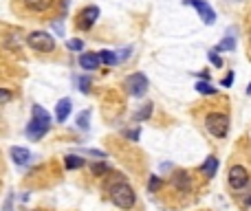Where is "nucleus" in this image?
Segmentation results:
<instances>
[{
	"label": "nucleus",
	"mask_w": 251,
	"mask_h": 211,
	"mask_svg": "<svg viewBox=\"0 0 251 211\" xmlns=\"http://www.w3.org/2000/svg\"><path fill=\"white\" fill-rule=\"evenodd\" d=\"M123 86H126L128 95L143 97L145 92H148V88H150V82H148V77H145L143 73H132V75H128V77H126Z\"/></svg>",
	"instance_id": "4"
},
{
	"label": "nucleus",
	"mask_w": 251,
	"mask_h": 211,
	"mask_svg": "<svg viewBox=\"0 0 251 211\" xmlns=\"http://www.w3.org/2000/svg\"><path fill=\"white\" fill-rule=\"evenodd\" d=\"M9 99H11V95H9V92L7 90H2V92H0V104H9Z\"/></svg>",
	"instance_id": "30"
},
{
	"label": "nucleus",
	"mask_w": 251,
	"mask_h": 211,
	"mask_svg": "<svg viewBox=\"0 0 251 211\" xmlns=\"http://www.w3.org/2000/svg\"><path fill=\"white\" fill-rule=\"evenodd\" d=\"M97 18H99V7L91 4V7H84L82 11L77 13V20H75V24H77L79 31H88V29H92V24L97 22Z\"/></svg>",
	"instance_id": "5"
},
{
	"label": "nucleus",
	"mask_w": 251,
	"mask_h": 211,
	"mask_svg": "<svg viewBox=\"0 0 251 211\" xmlns=\"http://www.w3.org/2000/svg\"><path fill=\"white\" fill-rule=\"evenodd\" d=\"M110 200H113L114 207L128 211V209H132V207H135L137 196H135V191H132V187L128 183H117V185H113V187H110Z\"/></svg>",
	"instance_id": "1"
},
{
	"label": "nucleus",
	"mask_w": 251,
	"mask_h": 211,
	"mask_svg": "<svg viewBox=\"0 0 251 211\" xmlns=\"http://www.w3.org/2000/svg\"><path fill=\"white\" fill-rule=\"evenodd\" d=\"M26 44L38 53L55 51V38L51 33H46V31H33V33H29L26 35Z\"/></svg>",
	"instance_id": "2"
},
{
	"label": "nucleus",
	"mask_w": 251,
	"mask_h": 211,
	"mask_svg": "<svg viewBox=\"0 0 251 211\" xmlns=\"http://www.w3.org/2000/svg\"><path fill=\"white\" fill-rule=\"evenodd\" d=\"M249 42H251V29H249Z\"/></svg>",
	"instance_id": "35"
},
{
	"label": "nucleus",
	"mask_w": 251,
	"mask_h": 211,
	"mask_svg": "<svg viewBox=\"0 0 251 211\" xmlns=\"http://www.w3.org/2000/svg\"><path fill=\"white\" fill-rule=\"evenodd\" d=\"M220 84H223V88H229V86H231V84H233V73H229Z\"/></svg>",
	"instance_id": "29"
},
{
	"label": "nucleus",
	"mask_w": 251,
	"mask_h": 211,
	"mask_svg": "<svg viewBox=\"0 0 251 211\" xmlns=\"http://www.w3.org/2000/svg\"><path fill=\"white\" fill-rule=\"evenodd\" d=\"M31 114H33V117H35V119H42V121L51 123V114H48V112H46V110H44V108H42V106H38V104H35V106H33V108H31Z\"/></svg>",
	"instance_id": "19"
},
{
	"label": "nucleus",
	"mask_w": 251,
	"mask_h": 211,
	"mask_svg": "<svg viewBox=\"0 0 251 211\" xmlns=\"http://www.w3.org/2000/svg\"><path fill=\"white\" fill-rule=\"evenodd\" d=\"M152 106H154V104H150V101H148V104H145L143 108H139V110H137V112L132 114V119H135V123H139V121H145V119H150V114H152Z\"/></svg>",
	"instance_id": "16"
},
{
	"label": "nucleus",
	"mask_w": 251,
	"mask_h": 211,
	"mask_svg": "<svg viewBox=\"0 0 251 211\" xmlns=\"http://www.w3.org/2000/svg\"><path fill=\"white\" fill-rule=\"evenodd\" d=\"M64 165H66V169H79V167H84V158L77 156V154H68L64 158Z\"/></svg>",
	"instance_id": "18"
},
{
	"label": "nucleus",
	"mask_w": 251,
	"mask_h": 211,
	"mask_svg": "<svg viewBox=\"0 0 251 211\" xmlns=\"http://www.w3.org/2000/svg\"><path fill=\"white\" fill-rule=\"evenodd\" d=\"M88 121H91V110H82L77 114V127L79 130H88Z\"/></svg>",
	"instance_id": "21"
},
{
	"label": "nucleus",
	"mask_w": 251,
	"mask_h": 211,
	"mask_svg": "<svg viewBox=\"0 0 251 211\" xmlns=\"http://www.w3.org/2000/svg\"><path fill=\"white\" fill-rule=\"evenodd\" d=\"M48 127H51V123H46V121H42V119H35V117H33L29 123H26L24 134L29 136L31 141H38V139H42V136L46 134Z\"/></svg>",
	"instance_id": "8"
},
{
	"label": "nucleus",
	"mask_w": 251,
	"mask_h": 211,
	"mask_svg": "<svg viewBox=\"0 0 251 211\" xmlns=\"http://www.w3.org/2000/svg\"><path fill=\"white\" fill-rule=\"evenodd\" d=\"M9 154H11V161L16 163L18 167H24L31 163V158H33V154L29 152L26 148H18V145H13L11 149H9Z\"/></svg>",
	"instance_id": "9"
},
{
	"label": "nucleus",
	"mask_w": 251,
	"mask_h": 211,
	"mask_svg": "<svg viewBox=\"0 0 251 211\" xmlns=\"http://www.w3.org/2000/svg\"><path fill=\"white\" fill-rule=\"evenodd\" d=\"M123 134H126L130 141H139V130H128V132H123Z\"/></svg>",
	"instance_id": "28"
},
{
	"label": "nucleus",
	"mask_w": 251,
	"mask_h": 211,
	"mask_svg": "<svg viewBox=\"0 0 251 211\" xmlns=\"http://www.w3.org/2000/svg\"><path fill=\"white\" fill-rule=\"evenodd\" d=\"M247 92H249V95H251V82H249V86H247Z\"/></svg>",
	"instance_id": "33"
},
{
	"label": "nucleus",
	"mask_w": 251,
	"mask_h": 211,
	"mask_svg": "<svg viewBox=\"0 0 251 211\" xmlns=\"http://www.w3.org/2000/svg\"><path fill=\"white\" fill-rule=\"evenodd\" d=\"M198 77L205 79V82H209V73H205V70H203V73H198Z\"/></svg>",
	"instance_id": "32"
},
{
	"label": "nucleus",
	"mask_w": 251,
	"mask_h": 211,
	"mask_svg": "<svg viewBox=\"0 0 251 211\" xmlns=\"http://www.w3.org/2000/svg\"><path fill=\"white\" fill-rule=\"evenodd\" d=\"M247 205H249V207H251V198H249V200H247Z\"/></svg>",
	"instance_id": "34"
},
{
	"label": "nucleus",
	"mask_w": 251,
	"mask_h": 211,
	"mask_svg": "<svg viewBox=\"0 0 251 211\" xmlns=\"http://www.w3.org/2000/svg\"><path fill=\"white\" fill-rule=\"evenodd\" d=\"M91 171L95 176H106L110 171V167H108V163H95V165H91Z\"/></svg>",
	"instance_id": "22"
},
{
	"label": "nucleus",
	"mask_w": 251,
	"mask_h": 211,
	"mask_svg": "<svg viewBox=\"0 0 251 211\" xmlns=\"http://www.w3.org/2000/svg\"><path fill=\"white\" fill-rule=\"evenodd\" d=\"M77 86H79V90L86 95V92L91 90V79H88L86 75H84V77H77Z\"/></svg>",
	"instance_id": "24"
},
{
	"label": "nucleus",
	"mask_w": 251,
	"mask_h": 211,
	"mask_svg": "<svg viewBox=\"0 0 251 211\" xmlns=\"http://www.w3.org/2000/svg\"><path fill=\"white\" fill-rule=\"evenodd\" d=\"M130 53H132L130 46H128V48H121V51L117 53V55H119V62H128V60H130Z\"/></svg>",
	"instance_id": "27"
},
{
	"label": "nucleus",
	"mask_w": 251,
	"mask_h": 211,
	"mask_svg": "<svg viewBox=\"0 0 251 211\" xmlns=\"http://www.w3.org/2000/svg\"><path fill=\"white\" fill-rule=\"evenodd\" d=\"M207 60H209L211 64L216 66V68H220V66H223V60L218 57V51H216V48H211V51L207 53Z\"/></svg>",
	"instance_id": "23"
},
{
	"label": "nucleus",
	"mask_w": 251,
	"mask_h": 211,
	"mask_svg": "<svg viewBox=\"0 0 251 211\" xmlns=\"http://www.w3.org/2000/svg\"><path fill=\"white\" fill-rule=\"evenodd\" d=\"M227 180H229V187L231 189H242V187H247V183H249V171H247L242 165H231L229 167Z\"/></svg>",
	"instance_id": "7"
},
{
	"label": "nucleus",
	"mask_w": 251,
	"mask_h": 211,
	"mask_svg": "<svg viewBox=\"0 0 251 211\" xmlns=\"http://www.w3.org/2000/svg\"><path fill=\"white\" fill-rule=\"evenodd\" d=\"M161 187V178L159 176H150V183H148V189L150 191H157V189Z\"/></svg>",
	"instance_id": "26"
},
{
	"label": "nucleus",
	"mask_w": 251,
	"mask_h": 211,
	"mask_svg": "<svg viewBox=\"0 0 251 211\" xmlns=\"http://www.w3.org/2000/svg\"><path fill=\"white\" fill-rule=\"evenodd\" d=\"M99 60H101V64H106V66L119 64V55L114 51H99Z\"/></svg>",
	"instance_id": "17"
},
{
	"label": "nucleus",
	"mask_w": 251,
	"mask_h": 211,
	"mask_svg": "<svg viewBox=\"0 0 251 211\" xmlns=\"http://www.w3.org/2000/svg\"><path fill=\"white\" fill-rule=\"evenodd\" d=\"M172 185H174L176 189H181V191H189V189H192V178H189L185 171H179V174H174V178H172Z\"/></svg>",
	"instance_id": "13"
},
{
	"label": "nucleus",
	"mask_w": 251,
	"mask_h": 211,
	"mask_svg": "<svg viewBox=\"0 0 251 211\" xmlns=\"http://www.w3.org/2000/svg\"><path fill=\"white\" fill-rule=\"evenodd\" d=\"M20 4L31 13H44L53 7V0H20Z\"/></svg>",
	"instance_id": "10"
},
{
	"label": "nucleus",
	"mask_w": 251,
	"mask_h": 211,
	"mask_svg": "<svg viewBox=\"0 0 251 211\" xmlns=\"http://www.w3.org/2000/svg\"><path fill=\"white\" fill-rule=\"evenodd\" d=\"M11 200H13V196L9 193V196H7V202H4V211H11Z\"/></svg>",
	"instance_id": "31"
},
{
	"label": "nucleus",
	"mask_w": 251,
	"mask_h": 211,
	"mask_svg": "<svg viewBox=\"0 0 251 211\" xmlns=\"http://www.w3.org/2000/svg\"><path fill=\"white\" fill-rule=\"evenodd\" d=\"M216 169H218V158H216V156H209V158H207V161L201 165L203 176H207V178H211V176L216 174Z\"/></svg>",
	"instance_id": "14"
},
{
	"label": "nucleus",
	"mask_w": 251,
	"mask_h": 211,
	"mask_svg": "<svg viewBox=\"0 0 251 211\" xmlns=\"http://www.w3.org/2000/svg\"><path fill=\"white\" fill-rule=\"evenodd\" d=\"M66 46H68V51H75V53L84 51V42H82V40H68V42H66Z\"/></svg>",
	"instance_id": "25"
},
{
	"label": "nucleus",
	"mask_w": 251,
	"mask_h": 211,
	"mask_svg": "<svg viewBox=\"0 0 251 211\" xmlns=\"http://www.w3.org/2000/svg\"><path fill=\"white\" fill-rule=\"evenodd\" d=\"M205 127L216 139H225L229 132V117L225 112H209L205 119Z\"/></svg>",
	"instance_id": "3"
},
{
	"label": "nucleus",
	"mask_w": 251,
	"mask_h": 211,
	"mask_svg": "<svg viewBox=\"0 0 251 211\" xmlns=\"http://www.w3.org/2000/svg\"><path fill=\"white\" fill-rule=\"evenodd\" d=\"M77 62H79V66H82L84 70H97L99 68V64H101L99 53H82Z\"/></svg>",
	"instance_id": "11"
},
{
	"label": "nucleus",
	"mask_w": 251,
	"mask_h": 211,
	"mask_svg": "<svg viewBox=\"0 0 251 211\" xmlns=\"http://www.w3.org/2000/svg\"><path fill=\"white\" fill-rule=\"evenodd\" d=\"M194 88H196V92H201V95H216L214 84L205 82V79H198V82L194 84Z\"/></svg>",
	"instance_id": "15"
},
{
	"label": "nucleus",
	"mask_w": 251,
	"mask_h": 211,
	"mask_svg": "<svg viewBox=\"0 0 251 211\" xmlns=\"http://www.w3.org/2000/svg\"><path fill=\"white\" fill-rule=\"evenodd\" d=\"M70 110H73V101H70L68 97L60 99V101H57V106H55V119H57L60 123H64L66 119H68Z\"/></svg>",
	"instance_id": "12"
},
{
	"label": "nucleus",
	"mask_w": 251,
	"mask_h": 211,
	"mask_svg": "<svg viewBox=\"0 0 251 211\" xmlns=\"http://www.w3.org/2000/svg\"><path fill=\"white\" fill-rule=\"evenodd\" d=\"M185 4H192L194 9H196V13H198V18L203 20V24H214L216 22V11L211 9V4L209 2H205V0H183Z\"/></svg>",
	"instance_id": "6"
},
{
	"label": "nucleus",
	"mask_w": 251,
	"mask_h": 211,
	"mask_svg": "<svg viewBox=\"0 0 251 211\" xmlns=\"http://www.w3.org/2000/svg\"><path fill=\"white\" fill-rule=\"evenodd\" d=\"M233 48H236V38H233V35H227V38L216 46V51H233Z\"/></svg>",
	"instance_id": "20"
}]
</instances>
